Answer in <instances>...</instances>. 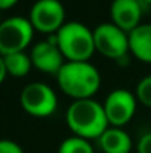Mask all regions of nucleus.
<instances>
[{
	"label": "nucleus",
	"instance_id": "nucleus-10",
	"mask_svg": "<svg viewBox=\"0 0 151 153\" xmlns=\"http://www.w3.org/2000/svg\"><path fill=\"white\" fill-rule=\"evenodd\" d=\"M111 22L127 34L141 25L142 6L139 0H113L110 7Z\"/></svg>",
	"mask_w": 151,
	"mask_h": 153
},
{
	"label": "nucleus",
	"instance_id": "nucleus-4",
	"mask_svg": "<svg viewBox=\"0 0 151 153\" xmlns=\"http://www.w3.org/2000/svg\"><path fill=\"white\" fill-rule=\"evenodd\" d=\"M34 28L28 18L10 16L0 22V55L24 52L31 43Z\"/></svg>",
	"mask_w": 151,
	"mask_h": 153
},
{
	"label": "nucleus",
	"instance_id": "nucleus-8",
	"mask_svg": "<svg viewBox=\"0 0 151 153\" xmlns=\"http://www.w3.org/2000/svg\"><path fill=\"white\" fill-rule=\"evenodd\" d=\"M136 95L127 89L111 91L102 104L110 126L123 128L127 125L136 111Z\"/></svg>",
	"mask_w": 151,
	"mask_h": 153
},
{
	"label": "nucleus",
	"instance_id": "nucleus-20",
	"mask_svg": "<svg viewBox=\"0 0 151 153\" xmlns=\"http://www.w3.org/2000/svg\"><path fill=\"white\" fill-rule=\"evenodd\" d=\"M144 1H147V3H151V0H144Z\"/></svg>",
	"mask_w": 151,
	"mask_h": 153
},
{
	"label": "nucleus",
	"instance_id": "nucleus-18",
	"mask_svg": "<svg viewBox=\"0 0 151 153\" xmlns=\"http://www.w3.org/2000/svg\"><path fill=\"white\" fill-rule=\"evenodd\" d=\"M19 0H0V10H7L10 7H13Z\"/></svg>",
	"mask_w": 151,
	"mask_h": 153
},
{
	"label": "nucleus",
	"instance_id": "nucleus-6",
	"mask_svg": "<svg viewBox=\"0 0 151 153\" xmlns=\"http://www.w3.org/2000/svg\"><path fill=\"white\" fill-rule=\"evenodd\" d=\"M95 51L101 55L120 59L129 52V34L113 22H102L94 30Z\"/></svg>",
	"mask_w": 151,
	"mask_h": 153
},
{
	"label": "nucleus",
	"instance_id": "nucleus-12",
	"mask_svg": "<svg viewBox=\"0 0 151 153\" xmlns=\"http://www.w3.org/2000/svg\"><path fill=\"white\" fill-rule=\"evenodd\" d=\"M129 51L139 61L151 64V24H141L129 33Z\"/></svg>",
	"mask_w": 151,
	"mask_h": 153
},
{
	"label": "nucleus",
	"instance_id": "nucleus-15",
	"mask_svg": "<svg viewBox=\"0 0 151 153\" xmlns=\"http://www.w3.org/2000/svg\"><path fill=\"white\" fill-rule=\"evenodd\" d=\"M135 95L141 104L151 108V76H145L138 82Z\"/></svg>",
	"mask_w": 151,
	"mask_h": 153
},
{
	"label": "nucleus",
	"instance_id": "nucleus-1",
	"mask_svg": "<svg viewBox=\"0 0 151 153\" xmlns=\"http://www.w3.org/2000/svg\"><path fill=\"white\" fill-rule=\"evenodd\" d=\"M65 122L70 131L85 140H98L110 128L102 104L94 98L73 101L65 113Z\"/></svg>",
	"mask_w": 151,
	"mask_h": 153
},
{
	"label": "nucleus",
	"instance_id": "nucleus-11",
	"mask_svg": "<svg viewBox=\"0 0 151 153\" xmlns=\"http://www.w3.org/2000/svg\"><path fill=\"white\" fill-rule=\"evenodd\" d=\"M99 149L104 153H130L132 150V138L123 128L110 126L99 138Z\"/></svg>",
	"mask_w": 151,
	"mask_h": 153
},
{
	"label": "nucleus",
	"instance_id": "nucleus-3",
	"mask_svg": "<svg viewBox=\"0 0 151 153\" xmlns=\"http://www.w3.org/2000/svg\"><path fill=\"white\" fill-rule=\"evenodd\" d=\"M56 45L67 61H89L95 51L94 30L82 22H65L55 34Z\"/></svg>",
	"mask_w": 151,
	"mask_h": 153
},
{
	"label": "nucleus",
	"instance_id": "nucleus-13",
	"mask_svg": "<svg viewBox=\"0 0 151 153\" xmlns=\"http://www.w3.org/2000/svg\"><path fill=\"white\" fill-rule=\"evenodd\" d=\"M3 58H4V67H6L7 76H12V77H25L33 67L31 58L25 52L9 53V55H4Z\"/></svg>",
	"mask_w": 151,
	"mask_h": 153
},
{
	"label": "nucleus",
	"instance_id": "nucleus-9",
	"mask_svg": "<svg viewBox=\"0 0 151 153\" xmlns=\"http://www.w3.org/2000/svg\"><path fill=\"white\" fill-rule=\"evenodd\" d=\"M30 58L33 62V67L43 73L49 74H58V71L65 64V58L61 53L55 36H52L48 40H42L33 46L30 52Z\"/></svg>",
	"mask_w": 151,
	"mask_h": 153
},
{
	"label": "nucleus",
	"instance_id": "nucleus-7",
	"mask_svg": "<svg viewBox=\"0 0 151 153\" xmlns=\"http://www.w3.org/2000/svg\"><path fill=\"white\" fill-rule=\"evenodd\" d=\"M28 19L34 31L56 34L65 24V9L59 0H37L30 9Z\"/></svg>",
	"mask_w": 151,
	"mask_h": 153
},
{
	"label": "nucleus",
	"instance_id": "nucleus-14",
	"mask_svg": "<svg viewBox=\"0 0 151 153\" xmlns=\"http://www.w3.org/2000/svg\"><path fill=\"white\" fill-rule=\"evenodd\" d=\"M58 153H94V146L89 140L71 135L59 144Z\"/></svg>",
	"mask_w": 151,
	"mask_h": 153
},
{
	"label": "nucleus",
	"instance_id": "nucleus-17",
	"mask_svg": "<svg viewBox=\"0 0 151 153\" xmlns=\"http://www.w3.org/2000/svg\"><path fill=\"white\" fill-rule=\"evenodd\" d=\"M136 153H151V131L145 132L139 138L136 144Z\"/></svg>",
	"mask_w": 151,
	"mask_h": 153
},
{
	"label": "nucleus",
	"instance_id": "nucleus-2",
	"mask_svg": "<svg viewBox=\"0 0 151 153\" xmlns=\"http://www.w3.org/2000/svg\"><path fill=\"white\" fill-rule=\"evenodd\" d=\"M56 80L61 91L74 101L92 98L101 86L99 71L89 61H65L56 74Z\"/></svg>",
	"mask_w": 151,
	"mask_h": 153
},
{
	"label": "nucleus",
	"instance_id": "nucleus-19",
	"mask_svg": "<svg viewBox=\"0 0 151 153\" xmlns=\"http://www.w3.org/2000/svg\"><path fill=\"white\" fill-rule=\"evenodd\" d=\"M6 76H7V71H6V67H4V58L0 55V85L4 82Z\"/></svg>",
	"mask_w": 151,
	"mask_h": 153
},
{
	"label": "nucleus",
	"instance_id": "nucleus-16",
	"mask_svg": "<svg viewBox=\"0 0 151 153\" xmlns=\"http://www.w3.org/2000/svg\"><path fill=\"white\" fill-rule=\"evenodd\" d=\"M0 153H24L22 147L12 140H0Z\"/></svg>",
	"mask_w": 151,
	"mask_h": 153
},
{
	"label": "nucleus",
	"instance_id": "nucleus-5",
	"mask_svg": "<svg viewBox=\"0 0 151 153\" xmlns=\"http://www.w3.org/2000/svg\"><path fill=\"white\" fill-rule=\"evenodd\" d=\"M21 107L34 117H48L58 107V97L49 85L43 82L28 83L19 95Z\"/></svg>",
	"mask_w": 151,
	"mask_h": 153
}]
</instances>
